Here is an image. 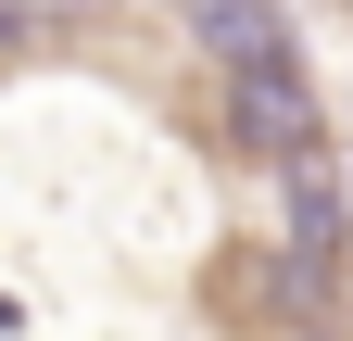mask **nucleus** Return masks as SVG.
Wrapping results in <instances>:
<instances>
[{
    "label": "nucleus",
    "mask_w": 353,
    "mask_h": 341,
    "mask_svg": "<svg viewBox=\"0 0 353 341\" xmlns=\"http://www.w3.org/2000/svg\"><path fill=\"white\" fill-rule=\"evenodd\" d=\"M190 38H202V51L228 64V76H240V64H278V51H290V38H278V0H190Z\"/></svg>",
    "instance_id": "2"
},
{
    "label": "nucleus",
    "mask_w": 353,
    "mask_h": 341,
    "mask_svg": "<svg viewBox=\"0 0 353 341\" xmlns=\"http://www.w3.org/2000/svg\"><path fill=\"white\" fill-rule=\"evenodd\" d=\"M228 139H240L252 164H303V152H316V89H303V64H290V51L228 76Z\"/></svg>",
    "instance_id": "1"
},
{
    "label": "nucleus",
    "mask_w": 353,
    "mask_h": 341,
    "mask_svg": "<svg viewBox=\"0 0 353 341\" xmlns=\"http://www.w3.org/2000/svg\"><path fill=\"white\" fill-rule=\"evenodd\" d=\"M88 0H0V38H38V26H76Z\"/></svg>",
    "instance_id": "4"
},
{
    "label": "nucleus",
    "mask_w": 353,
    "mask_h": 341,
    "mask_svg": "<svg viewBox=\"0 0 353 341\" xmlns=\"http://www.w3.org/2000/svg\"><path fill=\"white\" fill-rule=\"evenodd\" d=\"M278 177H290V253L303 266H341V177H316V152L278 164Z\"/></svg>",
    "instance_id": "3"
}]
</instances>
